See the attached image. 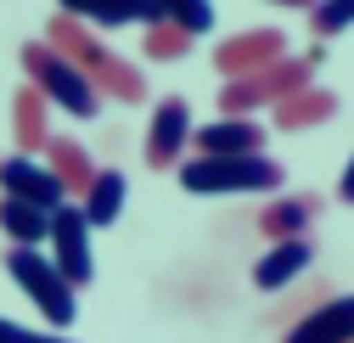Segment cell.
<instances>
[{"label":"cell","instance_id":"cell-17","mask_svg":"<svg viewBox=\"0 0 354 343\" xmlns=\"http://www.w3.org/2000/svg\"><path fill=\"white\" fill-rule=\"evenodd\" d=\"M46 152H51V175H57V180H62V186H68L73 197H84V192L96 186V175H102V169L91 163V152H84V147H79L73 136H57V141H51Z\"/></svg>","mask_w":354,"mask_h":343},{"label":"cell","instance_id":"cell-4","mask_svg":"<svg viewBox=\"0 0 354 343\" xmlns=\"http://www.w3.org/2000/svg\"><path fill=\"white\" fill-rule=\"evenodd\" d=\"M6 270H12V281L28 293V304L46 315L57 332L73 326V315H79V293H73V281L51 265V253H39V248H12V253H6Z\"/></svg>","mask_w":354,"mask_h":343},{"label":"cell","instance_id":"cell-14","mask_svg":"<svg viewBox=\"0 0 354 343\" xmlns=\"http://www.w3.org/2000/svg\"><path fill=\"white\" fill-rule=\"evenodd\" d=\"M309 259H315V248H309L304 237H298V242H270V253L253 265V287H259V293H281L287 281H298V276L309 270Z\"/></svg>","mask_w":354,"mask_h":343},{"label":"cell","instance_id":"cell-2","mask_svg":"<svg viewBox=\"0 0 354 343\" xmlns=\"http://www.w3.org/2000/svg\"><path fill=\"white\" fill-rule=\"evenodd\" d=\"M23 73H28V84H34L51 107H62V113H73V118H96V113H102V91L91 84V73L73 68L62 51H51L46 39H28V46H23Z\"/></svg>","mask_w":354,"mask_h":343},{"label":"cell","instance_id":"cell-22","mask_svg":"<svg viewBox=\"0 0 354 343\" xmlns=\"http://www.w3.org/2000/svg\"><path fill=\"white\" fill-rule=\"evenodd\" d=\"M141 46H147L152 62H180V57L192 51V34H186V28H174V23H152Z\"/></svg>","mask_w":354,"mask_h":343},{"label":"cell","instance_id":"cell-8","mask_svg":"<svg viewBox=\"0 0 354 343\" xmlns=\"http://www.w3.org/2000/svg\"><path fill=\"white\" fill-rule=\"evenodd\" d=\"M192 107H186V96H163L158 102V113H152V124H147V163L152 169H163V163H180V152L192 147Z\"/></svg>","mask_w":354,"mask_h":343},{"label":"cell","instance_id":"cell-25","mask_svg":"<svg viewBox=\"0 0 354 343\" xmlns=\"http://www.w3.org/2000/svg\"><path fill=\"white\" fill-rule=\"evenodd\" d=\"M337 192H343V203H354V158L343 163V180H337Z\"/></svg>","mask_w":354,"mask_h":343},{"label":"cell","instance_id":"cell-6","mask_svg":"<svg viewBox=\"0 0 354 343\" xmlns=\"http://www.w3.org/2000/svg\"><path fill=\"white\" fill-rule=\"evenodd\" d=\"M281 57H287V34L281 28H242V34H231V39H219V46H214V68L225 73V84L231 79H248L259 68H270Z\"/></svg>","mask_w":354,"mask_h":343},{"label":"cell","instance_id":"cell-3","mask_svg":"<svg viewBox=\"0 0 354 343\" xmlns=\"http://www.w3.org/2000/svg\"><path fill=\"white\" fill-rule=\"evenodd\" d=\"M309 84H315V62H309V57H281V62L259 68L248 79H231L225 91H219V113H225V118H248V113H264V107L276 113L287 96L309 91Z\"/></svg>","mask_w":354,"mask_h":343},{"label":"cell","instance_id":"cell-12","mask_svg":"<svg viewBox=\"0 0 354 343\" xmlns=\"http://www.w3.org/2000/svg\"><path fill=\"white\" fill-rule=\"evenodd\" d=\"M281 343H354V293L326 298L321 310H309Z\"/></svg>","mask_w":354,"mask_h":343},{"label":"cell","instance_id":"cell-16","mask_svg":"<svg viewBox=\"0 0 354 343\" xmlns=\"http://www.w3.org/2000/svg\"><path fill=\"white\" fill-rule=\"evenodd\" d=\"M0 231L12 237V248H46L51 242V214L17 203V197H0Z\"/></svg>","mask_w":354,"mask_h":343},{"label":"cell","instance_id":"cell-5","mask_svg":"<svg viewBox=\"0 0 354 343\" xmlns=\"http://www.w3.org/2000/svg\"><path fill=\"white\" fill-rule=\"evenodd\" d=\"M91 231H96V225L84 220V208H79V203H68V208L51 214V265H57L73 287H91V276H96Z\"/></svg>","mask_w":354,"mask_h":343},{"label":"cell","instance_id":"cell-7","mask_svg":"<svg viewBox=\"0 0 354 343\" xmlns=\"http://www.w3.org/2000/svg\"><path fill=\"white\" fill-rule=\"evenodd\" d=\"M0 197L34 203V208H46V214L68 208V186L51 175V163H39V158H28V152L0 158Z\"/></svg>","mask_w":354,"mask_h":343},{"label":"cell","instance_id":"cell-23","mask_svg":"<svg viewBox=\"0 0 354 343\" xmlns=\"http://www.w3.org/2000/svg\"><path fill=\"white\" fill-rule=\"evenodd\" d=\"M309 28H315L321 39H332V34L354 28V0H321V6L309 12Z\"/></svg>","mask_w":354,"mask_h":343},{"label":"cell","instance_id":"cell-1","mask_svg":"<svg viewBox=\"0 0 354 343\" xmlns=\"http://www.w3.org/2000/svg\"><path fill=\"white\" fill-rule=\"evenodd\" d=\"M287 180V169L276 158H186L180 163V186L192 197H253V192H276Z\"/></svg>","mask_w":354,"mask_h":343},{"label":"cell","instance_id":"cell-13","mask_svg":"<svg viewBox=\"0 0 354 343\" xmlns=\"http://www.w3.org/2000/svg\"><path fill=\"white\" fill-rule=\"evenodd\" d=\"M46 113H51V102L39 96L34 84H23V91L12 96V136H17V147H23L28 158H34V152H46V147L57 141V136H51V118H46Z\"/></svg>","mask_w":354,"mask_h":343},{"label":"cell","instance_id":"cell-21","mask_svg":"<svg viewBox=\"0 0 354 343\" xmlns=\"http://www.w3.org/2000/svg\"><path fill=\"white\" fill-rule=\"evenodd\" d=\"M158 12H163V23L186 28L192 39L214 28V0H158Z\"/></svg>","mask_w":354,"mask_h":343},{"label":"cell","instance_id":"cell-15","mask_svg":"<svg viewBox=\"0 0 354 343\" xmlns=\"http://www.w3.org/2000/svg\"><path fill=\"white\" fill-rule=\"evenodd\" d=\"M343 102H337V91H326V84H309V91H298V96H287L281 107H276V130H315V124H326L332 113H337Z\"/></svg>","mask_w":354,"mask_h":343},{"label":"cell","instance_id":"cell-26","mask_svg":"<svg viewBox=\"0 0 354 343\" xmlns=\"http://www.w3.org/2000/svg\"><path fill=\"white\" fill-rule=\"evenodd\" d=\"M270 6H287V12H315L321 0H270Z\"/></svg>","mask_w":354,"mask_h":343},{"label":"cell","instance_id":"cell-9","mask_svg":"<svg viewBox=\"0 0 354 343\" xmlns=\"http://www.w3.org/2000/svg\"><path fill=\"white\" fill-rule=\"evenodd\" d=\"M197 158H259L264 152V124L259 118H214L192 136Z\"/></svg>","mask_w":354,"mask_h":343},{"label":"cell","instance_id":"cell-11","mask_svg":"<svg viewBox=\"0 0 354 343\" xmlns=\"http://www.w3.org/2000/svg\"><path fill=\"white\" fill-rule=\"evenodd\" d=\"M57 12L91 23V28H124V23L152 28V23H163L158 0H57Z\"/></svg>","mask_w":354,"mask_h":343},{"label":"cell","instance_id":"cell-10","mask_svg":"<svg viewBox=\"0 0 354 343\" xmlns=\"http://www.w3.org/2000/svg\"><path fill=\"white\" fill-rule=\"evenodd\" d=\"M46 46L51 51H62L73 68H84V73H96L113 51H107V39L91 28V23H79V17H68V12H57L51 23H46Z\"/></svg>","mask_w":354,"mask_h":343},{"label":"cell","instance_id":"cell-24","mask_svg":"<svg viewBox=\"0 0 354 343\" xmlns=\"http://www.w3.org/2000/svg\"><path fill=\"white\" fill-rule=\"evenodd\" d=\"M0 343H73V337H57V332H28V326H17V321L0 315Z\"/></svg>","mask_w":354,"mask_h":343},{"label":"cell","instance_id":"cell-18","mask_svg":"<svg viewBox=\"0 0 354 343\" xmlns=\"http://www.w3.org/2000/svg\"><path fill=\"white\" fill-rule=\"evenodd\" d=\"M309 220H315V203L309 197H276L270 208H259V231L270 242H298L309 231Z\"/></svg>","mask_w":354,"mask_h":343},{"label":"cell","instance_id":"cell-20","mask_svg":"<svg viewBox=\"0 0 354 343\" xmlns=\"http://www.w3.org/2000/svg\"><path fill=\"white\" fill-rule=\"evenodd\" d=\"M91 84H96L102 96H118V102H129V107H136V102H147V73H141V68H129L124 57H107V62L91 73Z\"/></svg>","mask_w":354,"mask_h":343},{"label":"cell","instance_id":"cell-19","mask_svg":"<svg viewBox=\"0 0 354 343\" xmlns=\"http://www.w3.org/2000/svg\"><path fill=\"white\" fill-rule=\"evenodd\" d=\"M124 192H129V180L118 175V169H102L96 186L79 197L84 220H91V225H118V214H124Z\"/></svg>","mask_w":354,"mask_h":343}]
</instances>
